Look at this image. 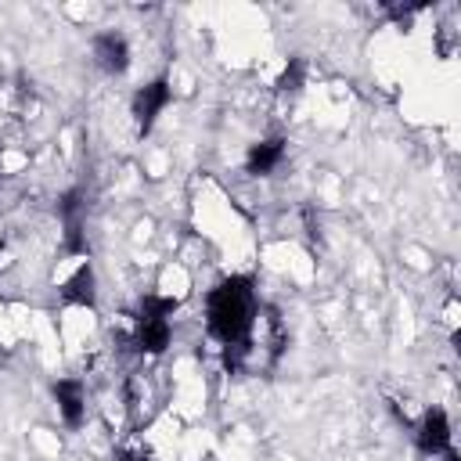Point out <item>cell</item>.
I'll list each match as a JSON object with an SVG mask.
<instances>
[{
	"label": "cell",
	"mask_w": 461,
	"mask_h": 461,
	"mask_svg": "<svg viewBox=\"0 0 461 461\" xmlns=\"http://www.w3.org/2000/svg\"><path fill=\"white\" fill-rule=\"evenodd\" d=\"M303 86H306V58L292 54L288 65L281 68V76L274 79V90H277V94H299Z\"/></svg>",
	"instance_id": "30bf717a"
},
{
	"label": "cell",
	"mask_w": 461,
	"mask_h": 461,
	"mask_svg": "<svg viewBox=\"0 0 461 461\" xmlns=\"http://www.w3.org/2000/svg\"><path fill=\"white\" fill-rule=\"evenodd\" d=\"M169 101H173V86H169L166 76H155L151 83H144V86L133 90V97H130V115H133V126H137L140 137H148V133L155 130V122H158V115L169 108Z\"/></svg>",
	"instance_id": "7a4b0ae2"
},
{
	"label": "cell",
	"mask_w": 461,
	"mask_h": 461,
	"mask_svg": "<svg viewBox=\"0 0 461 461\" xmlns=\"http://www.w3.org/2000/svg\"><path fill=\"white\" fill-rule=\"evenodd\" d=\"M285 155H288V140L285 137H263V140H256V144H249V151H245V173L249 176H270L281 162H285Z\"/></svg>",
	"instance_id": "ba28073f"
},
{
	"label": "cell",
	"mask_w": 461,
	"mask_h": 461,
	"mask_svg": "<svg viewBox=\"0 0 461 461\" xmlns=\"http://www.w3.org/2000/svg\"><path fill=\"white\" fill-rule=\"evenodd\" d=\"M256 317H259V299H256V277L252 274L220 277L209 288V295H205V328L223 346V367L230 375L245 371V364L252 357Z\"/></svg>",
	"instance_id": "6da1fadb"
},
{
	"label": "cell",
	"mask_w": 461,
	"mask_h": 461,
	"mask_svg": "<svg viewBox=\"0 0 461 461\" xmlns=\"http://www.w3.org/2000/svg\"><path fill=\"white\" fill-rule=\"evenodd\" d=\"M414 443L425 457H443L447 450H454V425L450 414L443 407H425L418 425H414Z\"/></svg>",
	"instance_id": "277c9868"
},
{
	"label": "cell",
	"mask_w": 461,
	"mask_h": 461,
	"mask_svg": "<svg viewBox=\"0 0 461 461\" xmlns=\"http://www.w3.org/2000/svg\"><path fill=\"white\" fill-rule=\"evenodd\" d=\"M90 54H94L97 68H101V72H108V76H122V72L130 68V58H133L130 40H126L122 32H115V29L97 32V36H94V43H90Z\"/></svg>",
	"instance_id": "5b68a950"
},
{
	"label": "cell",
	"mask_w": 461,
	"mask_h": 461,
	"mask_svg": "<svg viewBox=\"0 0 461 461\" xmlns=\"http://www.w3.org/2000/svg\"><path fill=\"white\" fill-rule=\"evenodd\" d=\"M50 396H54L58 414L68 429H79L86 421V385H83V378H58L50 385Z\"/></svg>",
	"instance_id": "52a82bcc"
},
{
	"label": "cell",
	"mask_w": 461,
	"mask_h": 461,
	"mask_svg": "<svg viewBox=\"0 0 461 461\" xmlns=\"http://www.w3.org/2000/svg\"><path fill=\"white\" fill-rule=\"evenodd\" d=\"M58 220H61V238H65V252L68 256H86V194L83 187H68L58 194V205H54Z\"/></svg>",
	"instance_id": "3957f363"
},
{
	"label": "cell",
	"mask_w": 461,
	"mask_h": 461,
	"mask_svg": "<svg viewBox=\"0 0 461 461\" xmlns=\"http://www.w3.org/2000/svg\"><path fill=\"white\" fill-rule=\"evenodd\" d=\"M58 295H61L65 306L94 310V306H97V274H94V267H90V263H79V267L72 270V277L58 288Z\"/></svg>",
	"instance_id": "9c48e42d"
},
{
	"label": "cell",
	"mask_w": 461,
	"mask_h": 461,
	"mask_svg": "<svg viewBox=\"0 0 461 461\" xmlns=\"http://www.w3.org/2000/svg\"><path fill=\"white\" fill-rule=\"evenodd\" d=\"M130 342L144 357H162L173 342V317H133Z\"/></svg>",
	"instance_id": "8992f818"
},
{
	"label": "cell",
	"mask_w": 461,
	"mask_h": 461,
	"mask_svg": "<svg viewBox=\"0 0 461 461\" xmlns=\"http://www.w3.org/2000/svg\"><path fill=\"white\" fill-rule=\"evenodd\" d=\"M115 461H148V457H144V454H137V450H122Z\"/></svg>",
	"instance_id": "8fae6325"
}]
</instances>
